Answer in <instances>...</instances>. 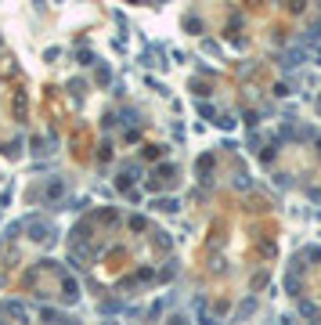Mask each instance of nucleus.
<instances>
[{
  "instance_id": "obj_1",
  "label": "nucleus",
  "mask_w": 321,
  "mask_h": 325,
  "mask_svg": "<svg viewBox=\"0 0 321 325\" xmlns=\"http://www.w3.org/2000/svg\"><path fill=\"white\" fill-rule=\"evenodd\" d=\"M303 58H307V51H303V47H296V51H289V55H285V62H282V65H285V69H296Z\"/></svg>"
},
{
  "instance_id": "obj_2",
  "label": "nucleus",
  "mask_w": 321,
  "mask_h": 325,
  "mask_svg": "<svg viewBox=\"0 0 321 325\" xmlns=\"http://www.w3.org/2000/svg\"><path fill=\"white\" fill-rule=\"evenodd\" d=\"M29 231H33V238H40V242H44V238H47V231H51V228H47V224H44V221H29Z\"/></svg>"
},
{
  "instance_id": "obj_3",
  "label": "nucleus",
  "mask_w": 321,
  "mask_h": 325,
  "mask_svg": "<svg viewBox=\"0 0 321 325\" xmlns=\"http://www.w3.org/2000/svg\"><path fill=\"white\" fill-rule=\"evenodd\" d=\"M253 311H256V300H246L242 307H238V318H249Z\"/></svg>"
},
{
  "instance_id": "obj_4",
  "label": "nucleus",
  "mask_w": 321,
  "mask_h": 325,
  "mask_svg": "<svg viewBox=\"0 0 321 325\" xmlns=\"http://www.w3.org/2000/svg\"><path fill=\"white\" fill-rule=\"evenodd\" d=\"M62 286H65V296H69V300H76V293H79V289H76V282H72V278H65Z\"/></svg>"
},
{
  "instance_id": "obj_5",
  "label": "nucleus",
  "mask_w": 321,
  "mask_h": 325,
  "mask_svg": "<svg viewBox=\"0 0 321 325\" xmlns=\"http://www.w3.org/2000/svg\"><path fill=\"white\" fill-rule=\"evenodd\" d=\"M58 195H62V181H51L47 184V199H58Z\"/></svg>"
},
{
  "instance_id": "obj_6",
  "label": "nucleus",
  "mask_w": 321,
  "mask_h": 325,
  "mask_svg": "<svg viewBox=\"0 0 321 325\" xmlns=\"http://www.w3.org/2000/svg\"><path fill=\"white\" fill-rule=\"evenodd\" d=\"M300 311H303V314H307V318H317V307H314V304H307V300H303V304H300Z\"/></svg>"
},
{
  "instance_id": "obj_7",
  "label": "nucleus",
  "mask_w": 321,
  "mask_h": 325,
  "mask_svg": "<svg viewBox=\"0 0 321 325\" xmlns=\"http://www.w3.org/2000/svg\"><path fill=\"white\" fill-rule=\"evenodd\" d=\"M155 206H159V210H177V202H173V199H159Z\"/></svg>"
}]
</instances>
